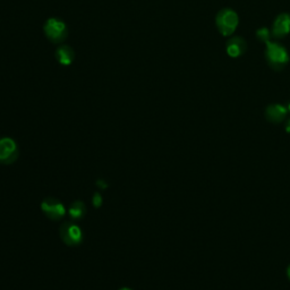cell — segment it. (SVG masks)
Here are the masks:
<instances>
[{"instance_id": "cell-14", "label": "cell", "mask_w": 290, "mask_h": 290, "mask_svg": "<svg viewBox=\"0 0 290 290\" xmlns=\"http://www.w3.org/2000/svg\"><path fill=\"white\" fill-rule=\"evenodd\" d=\"M120 290H132V289H128V288H123V289H120Z\"/></svg>"}, {"instance_id": "cell-3", "label": "cell", "mask_w": 290, "mask_h": 290, "mask_svg": "<svg viewBox=\"0 0 290 290\" xmlns=\"http://www.w3.org/2000/svg\"><path fill=\"white\" fill-rule=\"evenodd\" d=\"M43 31H45L46 37L55 43L61 42L67 37V28L65 23L58 18L48 19L45 23V26H43Z\"/></svg>"}, {"instance_id": "cell-6", "label": "cell", "mask_w": 290, "mask_h": 290, "mask_svg": "<svg viewBox=\"0 0 290 290\" xmlns=\"http://www.w3.org/2000/svg\"><path fill=\"white\" fill-rule=\"evenodd\" d=\"M290 33V15L289 14H281L273 23L272 34L275 38H283Z\"/></svg>"}, {"instance_id": "cell-8", "label": "cell", "mask_w": 290, "mask_h": 290, "mask_svg": "<svg viewBox=\"0 0 290 290\" xmlns=\"http://www.w3.org/2000/svg\"><path fill=\"white\" fill-rule=\"evenodd\" d=\"M246 50V42L244 39H241L240 37H235L233 39H230L227 43V52L230 57H239L245 52Z\"/></svg>"}, {"instance_id": "cell-15", "label": "cell", "mask_w": 290, "mask_h": 290, "mask_svg": "<svg viewBox=\"0 0 290 290\" xmlns=\"http://www.w3.org/2000/svg\"><path fill=\"white\" fill-rule=\"evenodd\" d=\"M288 273H289V278H290V267H289V271H288Z\"/></svg>"}, {"instance_id": "cell-2", "label": "cell", "mask_w": 290, "mask_h": 290, "mask_svg": "<svg viewBox=\"0 0 290 290\" xmlns=\"http://www.w3.org/2000/svg\"><path fill=\"white\" fill-rule=\"evenodd\" d=\"M216 27L222 35L229 37L238 26V15L229 8L221 9L215 18Z\"/></svg>"}, {"instance_id": "cell-10", "label": "cell", "mask_w": 290, "mask_h": 290, "mask_svg": "<svg viewBox=\"0 0 290 290\" xmlns=\"http://www.w3.org/2000/svg\"><path fill=\"white\" fill-rule=\"evenodd\" d=\"M287 110L280 104H272L267 109V117L273 123H279L284 118Z\"/></svg>"}, {"instance_id": "cell-9", "label": "cell", "mask_w": 290, "mask_h": 290, "mask_svg": "<svg viewBox=\"0 0 290 290\" xmlns=\"http://www.w3.org/2000/svg\"><path fill=\"white\" fill-rule=\"evenodd\" d=\"M56 58L61 65H70L74 60V51L68 46H61L56 51Z\"/></svg>"}, {"instance_id": "cell-4", "label": "cell", "mask_w": 290, "mask_h": 290, "mask_svg": "<svg viewBox=\"0 0 290 290\" xmlns=\"http://www.w3.org/2000/svg\"><path fill=\"white\" fill-rule=\"evenodd\" d=\"M17 157V148L11 138L0 139V162L11 163Z\"/></svg>"}, {"instance_id": "cell-5", "label": "cell", "mask_w": 290, "mask_h": 290, "mask_svg": "<svg viewBox=\"0 0 290 290\" xmlns=\"http://www.w3.org/2000/svg\"><path fill=\"white\" fill-rule=\"evenodd\" d=\"M60 236L65 243L75 245L81 240V230L72 224H64L60 228Z\"/></svg>"}, {"instance_id": "cell-1", "label": "cell", "mask_w": 290, "mask_h": 290, "mask_svg": "<svg viewBox=\"0 0 290 290\" xmlns=\"http://www.w3.org/2000/svg\"><path fill=\"white\" fill-rule=\"evenodd\" d=\"M267 50H265V57L270 66L274 69H281L286 66L289 61V56L287 50L278 43L267 41Z\"/></svg>"}, {"instance_id": "cell-13", "label": "cell", "mask_w": 290, "mask_h": 290, "mask_svg": "<svg viewBox=\"0 0 290 290\" xmlns=\"http://www.w3.org/2000/svg\"><path fill=\"white\" fill-rule=\"evenodd\" d=\"M287 130H288V132H290V120H289L288 124H287Z\"/></svg>"}, {"instance_id": "cell-7", "label": "cell", "mask_w": 290, "mask_h": 290, "mask_svg": "<svg viewBox=\"0 0 290 290\" xmlns=\"http://www.w3.org/2000/svg\"><path fill=\"white\" fill-rule=\"evenodd\" d=\"M42 210L51 219H59L65 213V209L60 202L54 199H47L42 203Z\"/></svg>"}, {"instance_id": "cell-12", "label": "cell", "mask_w": 290, "mask_h": 290, "mask_svg": "<svg viewBox=\"0 0 290 290\" xmlns=\"http://www.w3.org/2000/svg\"><path fill=\"white\" fill-rule=\"evenodd\" d=\"M269 35H270V33H269V31L267 30V28L262 27V28H261V30L258 31V38L260 39L261 41H264V42L269 41V38H270Z\"/></svg>"}, {"instance_id": "cell-16", "label": "cell", "mask_w": 290, "mask_h": 290, "mask_svg": "<svg viewBox=\"0 0 290 290\" xmlns=\"http://www.w3.org/2000/svg\"><path fill=\"white\" fill-rule=\"evenodd\" d=\"M289 109H290V105H289Z\"/></svg>"}, {"instance_id": "cell-11", "label": "cell", "mask_w": 290, "mask_h": 290, "mask_svg": "<svg viewBox=\"0 0 290 290\" xmlns=\"http://www.w3.org/2000/svg\"><path fill=\"white\" fill-rule=\"evenodd\" d=\"M84 212V205L82 203H75L74 206L70 209V214L74 218H80Z\"/></svg>"}]
</instances>
